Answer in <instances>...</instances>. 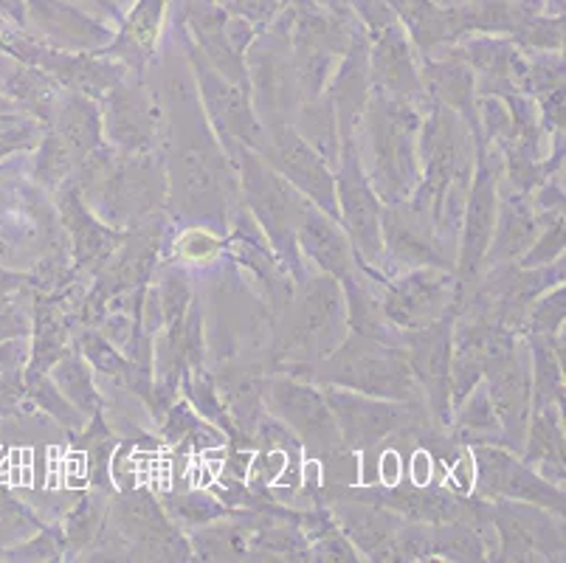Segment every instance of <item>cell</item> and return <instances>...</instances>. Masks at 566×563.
I'll use <instances>...</instances> for the list:
<instances>
[{
  "instance_id": "29",
  "label": "cell",
  "mask_w": 566,
  "mask_h": 563,
  "mask_svg": "<svg viewBox=\"0 0 566 563\" xmlns=\"http://www.w3.org/2000/svg\"><path fill=\"white\" fill-rule=\"evenodd\" d=\"M429 85L446 105L460 107L465 113L471 111V105H468V100H471V80L465 74H451V80L449 74L437 76V80H429Z\"/></svg>"
},
{
  "instance_id": "31",
  "label": "cell",
  "mask_w": 566,
  "mask_h": 563,
  "mask_svg": "<svg viewBox=\"0 0 566 563\" xmlns=\"http://www.w3.org/2000/svg\"><path fill=\"white\" fill-rule=\"evenodd\" d=\"M535 358H538V392H542V400H547V397L558 395V389H560L558 361L549 355V350L544 347V344H538V350H535Z\"/></svg>"
},
{
  "instance_id": "2",
  "label": "cell",
  "mask_w": 566,
  "mask_h": 563,
  "mask_svg": "<svg viewBox=\"0 0 566 563\" xmlns=\"http://www.w3.org/2000/svg\"><path fill=\"white\" fill-rule=\"evenodd\" d=\"M333 380L375 397H411L415 378L409 361L392 350H347L331 366Z\"/></svg>"
},
{
  "instance_id": "17",
  "label": "cell",
  "mask_w": 566,
  "mask_h": 563,
  "mask_svg": "<svg viewBox=\"0 0 566 563\" xmlns=\"http://www.w3.org/2000/svg\"><path fill=\"white\" fill-rule=\"evenodd\" d=\"M488 397L496 406V415L502 417L507 431H522L524 411H527V375H524L516 358L491 372V395Z\"/></svg>"
},
{
  "instance_id": "12",
  "label": "cell",
  "mask_w": 566,
  "mask_h": 563,
  "mask_svg": "<svg viewBox=\"0 0 566 563\" xmlns=\"http://www.w3.org/2000/svg\"><path fill=\"white\" fill-rule=\"evenodd\" d=\"M496 524L502 530L504 552H507L504 557L527 561L542 552H558V546H564V539H558L555 526L538 513L507 508L496 515Z\"/></svg>"
},
{
  "instance_id": "20",
  "label": "cell",
  "mask_w": 566,
  "mask_h": 563,
  "mask_svg": "<svg viewBox=\"0 0 566 563\" xmlns=\"http://www.w3.org/2000/svg\"><path fill=\"white\" fill-rule=\"evenodd\" d=\"M384 231L386 242H389L398 260L409 262V265H415V262H442L434 237H429V231L417 223L415 217H400L398 211H386Z\"/></svg>"
},
{
  "instance_id": "10",
  "label": "cell",
  "mask_w": 566,
  "mask_h": 563,
  "mask_svg": "<svg viewBox=\"0 0 566 563\" xmlns=\"http://www.w3.org/2000/svg\"><path fill=\"white\" fill-rule=\"evenodd\" d=\"M276 153H280V167L293 184L305 189L307 195L318 200L327 211H336V198H333V178L324 169L322 158L311 149V144L302 142L296 133L280 131L276 127Z\"/></svg>"
},
{
  "instance_id": "24",
  "label": "cell",
  "mask_w": 566,
  "mask_h": 563,
  "mask_svg": "<svg viewBox=\"0 0 566 563\" xmlns=\"http://www.w3.org/2000/svg\"><path fill=\"white\" fill-rule=\"evenodd\" d=\"M431 550L442 552V555L449 557H460V561H480L482 557V544L476 539L471 526H460V524H451V526H442L431 535Z\"/></svg>"
},
{
  "instance_id": "28",
  "label": "cell",
  "mask_w": 566,
  "mask_h": 563,
  "mask_svg": "<svg viewBox=\"0 0 566 563\" xmlns=\"http://www.w3.org/2000/svg\"><path fill=\"white\" fill-rule=\"evenodd\" d=\"M63 386H65V395L69 400H76L82 409H94L96 406V397L94 389H91V380H87V369L80 358H69L63 366Z\"/></svg>"
},
{
  "instance_id": "32",
  "label": "cell",
  "mask_w": 566,
  "mask_h": 563,
  "mask_svg": "<svg viewBox=\"0 0 566 563\" xmlns=\"http://www.w3.org/2000/svg\"><path fill=\"white\" fill-rule=\"evenodd\" d=\"M462 426L465 428H493L496 426V415H493V406H491V397L488 395H476L471 400V406L465 409V415H462Z\"/></svg>"
},
{
  "instance_id": "16",
  "label": "cell",
  "mask_w": 566,
  "mask_h": 563,
  "mask_svg": "<svg viewBox=\"0 0 566 563\" xmlns=\"http://www.w3.org/2000/svg\"><path fill=\"white\" fill-rule=\"evenodd\" d=\"M344 530L355 539V544L373 557H395L398 552V530L395 521L380 508H349L344 510Z\"/></svg>"
},
{
  "instance_id": "11",
  "label": "cell",
  "mask_w": 566,
  "mask_h": 563,
  "mask_svg": "<svg viewBox=\"0 0 566 563\" xmlns=\"http://www.w3.org/2000/svg\"><path fill=\"white\" fill-rule=\"evenodd\" d=\"M338 189H342L338 195H342L344 217H347L349 231L355 234V242H358V248L369 260H375L380 251V209L378 200L369 192V186L364 184L358 167L353 164V158L344 164Z\"/></svg>"
},
{
  "instance_id": "4",
  "label": "cell",
  "mask_w": 566,
  "mask_h": 563,
  "mask_svg": "<svg viewBox=\"0 0 566 563\" xmlns=\"http://www.w3.org/2000/svg\"><path fill=\"white\" fill-rule=\"evenodd\" d=\"M451 293V279L434 271H420L400 279L398 285L389 288L384 302V313L398 327L420 330L437 322Z\"/></svg>"
},
{
  "instance_id": "19",
  "label": "cell",
  "mask_w": 566,
  "mask_h": 563,
  "mask_svg": "<svg viewBox=\"0 0 566 563\" xmlns=\"http://www.w3.org/2000/svg\"><path fill=\"white\" fill-rule=\"evenodd\" d=\"M302 242H305L307 254L324 268V271L344 277L349 268V248L344 240L342 231L324 220L322 215H305V223H302Z\"/></svg>"
},
{
  "instance_id": "8",
  "label": "cell",
  "mask_w": 566,
  "mask_h": 563,
  "mask_svg": "<svg viewBox=\"0 0 566 563\" xmlns=\"http://www.w3.org/2000/svg\"><path fill=\"white\" fill-rule=\"evenodd\" d=\"M411 372H417L429 386L431 403L442 420H449V389H451V338L449 324L437 322L420 327V335L411 341Z\"/></svg>"
},
{
  "instance_id": "21",
  "label": "cell",
  "mask_w": 566,
  "mask_h": 563,
  "mask_svg": "<svg viewBox=\"0 0 566 563\" xmlns=\"http://www.w3.org/2000/svg\"><path fill=\"white\" fill-rule=\"evenodd\" d=\"M338 313V288L331 279H318L316 285L302 299L300 316L291 330V344H307L313 335L331 327Z\"/></svg>"
},
{
  "instance_id": "30",
  "label": "cell",
  "mask_w": 566,
  "mask_h": 563,
  "mask_svg": "<svg viewBox=\"0 0 566 563\" xmlns=\"http://www.w3.org/2000/svg\"><path fill=\"white\" fill-rule=\"evenodd\" d=\"M172 510L178 515H184V519L195 521V524H206V521H212L226 513L223 508H218V504L209 502V499H200V496H184V499H175Z\"/></svg>"
},
{
  "instance_id": "1",
  "label": "cell",
  "mask_w": 566,
  "mask_h": 563,
  "mask_svg": "<svg viewBox=\"0 0 566 563\" xmlns=\"http://www.w3.org/2000/svg\"><path fill=\"white\" fill-rule=\"evenodd\" d=\"M415 131L417 116L406 102L378 100L373 105L375 173L389 200L406 198L415 180Z\"/></svg>"
},
{
  "instance_id": "34",
  "label": "cell",
  "mask_w": 566,
  "mask_h": 563,
  "mask_svg": "<svg viewBox=\"0 0 566 563\" xmlns=\"http://www.w3.org/2000/svg\"><path fill=\"white\" fill-rule=\"evenodd\" d=\"M218 240H212L209 234H198V231L187 234V240H184V254L192 257V260H209L212 254H218Z\"/></svg>"
},
{
  "instance_id": "6",
  "label": "cell",
  "mask_w": 566,
  "mask_h": 563,
  "mask_svg": "<svg viewBox=\"0 0 566 563\" xmlns=\"http://www.w3.org/2000/svg\"><path fill=\"white\" fill-rule=\"evenodd\" d=\"M118 533L130 539L138 552H150V557H187V546L181 544L178 533L167 524L158 504L150 496H127L116 508Z\"/></svg>"
},
{
  "instance_id": "22",
  "label": "cell",
  "mask_w": 566,
  "mask_h": 563,
  "mask_svg": "<svg viewBox=\"0 0 566 563\" xmlns=\"http://www.w3.org/2000/svg\"><path fill=\"white\" fill-rule=\"evenodd\" d=\"M535 229V215L522 198H513L511 204L504 206V223H502V234H499L496 246H493V257L499 260H513L516 254H522L524 248L533 242Z\"/></svg>"
},
{
  "instance_id": "13",
  "label": "cell",
  "mask_w": 566,
  "mask_h": 563,
  "mask_svg": "<svg viewBox=\"0 0 566 563\" xmlns=\"http://www.w3.org/2000/svg\"><path fill=\"white\" fill-rule=\"evenodd\" d=\"M496 175H493L491 164H482V173L476 178V186H473L471 204H468V237H465V254H462V262H465V277L476 273L480 268L482 254L488 251V242H491L493 234V211H496Z\"/></svg>"
},
{
  "instance_id": "9",
  "label": "cell",
  "mask_w": 566,
  "mask_h": 563,
  "mask_svg": "<svg viewBox=\"0 0 566 563\" xmlns=\"http://www.w3.org/2000/svg\"><path fill=\"white\" fill-rule=\"evenodd\" d=\"M331 406L349 446H369L406 420V409L389 403L364 400L347 392H331Z\"/></svg>"
},
{
  "instance_id": "7",
  "label": "cell",
  "mask_w": 566,
  "mask_h": 563,
  "mask_svg": "<svg viewBox=\"0 0 566 563\" xmlns=\"http://www.w3.org/2000/svg\"><path fill=\"white\" fill-rule=\"evenodd\" d=\"M480 459V482L485 493H502L511 496V499H527V502L544 504V508L558 510L564 504V496L555 488L544 484L542 479L530 473L527 468L511 459L502 451H491V448H482L476 451Z\"/></svg>"
},
{
  "instance_id": "33",
  "label": "cell",
  "mask_w": 566,
  "mask_h": 563,
  "mask_svg": "<svg viewBox=\"0 0 566 563\" xmlns=\"http://www.w3.org/2000/svg\"><path fill=\"white\" fill-rule=\"evenodd\" d=\"M564 319V293H555L549 302L535 310V330H555Z\"/></svg>"
},
{
  "instance_id": "23",
  "label": "cell",
  "mask_w": 566,
  "mask_h": 563,
  "mask_svg": "<svg viewBox=\"0 0 566 563\" xmlns=\"http://www.w3.org/2000/svg\"><path fill=\"white\" fill-rule=\"evenodd\" d=\"M63 142L74 153V158H87V155L99 149V116L94 105L76 100L65 107L63 116Z\"/></svg>"
},
{
  "instance_id": "26",
  "label": "cell",
  "mask_w": 566,
  "mask_h": 563,
  "mask_svg": "<svg viewBox=\"0 0 566 563\" xmlns=\"http://www.w3.org/2000/svg\"><path fill=\"white\" fill-rule=\"evenodd\" d=\"M102 524V508L96 499H85L74 513L69 515V524H65V535L74 546H85L87 541L94 539L96 530Z\"/></svg>"
},
{
  "instance_id": "25",
  "label": "cell",
  "mask_w": 566,
  "mask_h": 563,
  "mask_svg": "<svg viewBox=\"0 0 566 563\" xmlns=\"http://www.w3.org/2000/svg\"><path fill=\"white\" fill-rule=\"evenodd\" d=\"M198 550L203 552V557H245L249 544H245L243 530H237V526H214V530H206L200 535Z\"/></svg>"
},
{
  "instance_id": "15",
  "label": "cell",
  "mask_w": 566,
  "mask_h": 563,
  "mask_svg": "<svg viewBox=\"0 0 566 563\" xmlns=\"http://www.w3.org/2000/svg\"><path fill=\"white\" fill-rule=\"evenodd\" d=\"M65 223H69L71 234H74L76 262H80V268L102 262V257H107L118 246V234H113L105 226L96 223L94 217L82 209L80 198L74 192L65 195Z\"/></svg>"
},
{
  "instance_id": "27",
  "label": "cell",
  "mask_w": 566,
  "mask_h": 563,
  "mask_svg": "<svg viewBox=\"0 0 566 563\" xmlns=\"http://www.w3.org/2000/svg\"><path fill=\"white\" fill-rule=\"evenodd\" d=\"M549 459V462H560L564 459V442H560L558 423L553 415H542L535 423L533 431V448H530V459Z\"/></svg>"
},
{
  "instance_id": "3",
  "label": "cell",
  "mask_w": 566,
  "mask_h": 563,
  "mask_svg": "<svg viewBox=\"0 0 566 563\" xmlns=\"http://www.w3.org/2000/svg\"><path fill=\"white\" fill-rule=\"evenodd\" d=\"M423 155H426V184H423V200H420V211L431 200L434 217L442 211L446 204V192L454 184L460 173H465V155H462V138L457 133V124L451 122L449 113H434V118L426 127L423 138Z\"/></svg>"
},
{
  "instance_id": "14",
  "label": "cell",
  "mask_w": 566,
  "mask_h": 563,
  "mask_svg": "<svg viewBox=\"0 0 566 563\" xmlns=\"http://www.w3.org/2000/svg\"><path fill=\"white\" fill-rule=\"evenodd\" d=\"M107 131L116 144H122L130 153H144L153 144L156 136V124H153L147 102L138 100L133 91L116 87L107 107Z\"/></svg>"
},
{
  "instance_id": "5",
  "label": "cell",
  "mask_w": 566,
  "mask_h": 563,
  "mask_svg": "<svg viewBox=\"0 0 566 563\" xmlns=\"http://www.w3.org/2000/svg\"><path fill=\"white\" fill-rule=\"evenodd\" d=\"M271 397H274L276 411L316 451H333L338 446V423L318 392L291 384V380H280V384L271 386Z\"/></svg>"
},
{
  "instance_id": "18",
  "label": "cell",
  "mask_w": 566,
  "mask_h": 563,
  "mask_svg": "<svg viewBox=\"0 0 566 563\" xmlns=\"http://www.w3.org/2000/svg\"><path fill=\"white\" fill-rule=\"evenodd\" d=\"M203 91L214 118H218L220 124H226V131L245 138V142L251 144L260 142V127H256V122L251 118V111L249 105H245L243 93L237 91L234 85H229V82L214 80V76L203 80Z\"/></svg>"
}]
</instances>
